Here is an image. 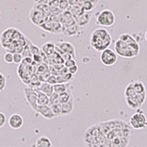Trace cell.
<instances>
[{
  "label": "cell",
  "instance_id": "obj_1",
  "mask_svg": "<svg viewBox=\"0 0 147 147\" xmlns=\"http://www.w3.org/2000/svg\"><path fill=\"white\" fill-rule=\"evenodd\" d=\"M27 38L18 29L10 27L4 30L0 35V44L2 48L11 53L23 52Z\"/></svg>",
  "mask_w": 147,
  "mask_h": 147
},
{
  "label": "cell",
  "instance_id": "obj_2",
  "mask_svg": "<svg viewBox=\"0 0 147 147\" xmlns=\"http://www.w3.org/2000/svg\"><path fill=\"white\" fill-rule=\"evenodd\" d=\"M102 130L107 139L106 146L110 140L115 138H131L132 134V127L124 121L119 119L106 121L99 123Z\"/></svg>",
  "mask_w": 147,
  "mask_h": 147
},
{
  "label": "cell",
  "instance_id": "obj_3",
  "mask_svg": "<svg viewBox=\"0 0 147 147\" xmlns=\"http://www.w3.org/2000/svg\"><path fill=\"white\" fill-rule=\"evenodd\" d=\"M115 51L117 55L124 58H133L140 52V46L137 40L129 33L120 35L115 43Z\"/></svg>",
  "mask_w": 147,
  "mask_h": 147
},
{
  "label": "cell",
  "instance_id": "obj_4",
  "mask_svg": "<svg viewBox=\"0 0 147 147\" xmlns=\"http://www.w3.org/2000/svg\"><path fill=\"white\" fill-rule=\"evenodd\" d=\"M83 142L90 147L106 146L107 139L104 135L99 124L90 126L83 134Z\"/></svg>",
  "mask_w": 147,
  "mask_h": 147
},
{
  "label": "cell",
  "instance_id": "obj_5",
  "mask_svg": "<svg viewBox=\"0 0 147 147\" xmlns=\"http://www.w3.org/2000/svg\"><path fill=\"white\" fill-rule=\"evenodd\" d=\"M90 45L96 52H102L112 44V37L105 28H97L91 32L89 38Z\"/></svg>",
  "mask_w": 147,
  "mask_h": 147
},
{
  "label": "cell",
  "instance_id": "obj_6",
  "mask_svg": "<svg viewBox=\"0 0 147 147\" xmlns=\"http://www.w3.org/2000/svg\"><path fill=\"white\" fill-rule=\"evenodd\" d=\"M115 22V16L113 12L109 9L99 12L96 18V23L102 27H110L114 25Z\"/></svg>",
  "mask_w": 147,
  "mask_h": 147
},
{
  "label": "cell",
  "instance_id": "obj_7",
  "mask_svg": "<svg viewBox=\"0 0 147 147\" xmlns=\"http://www.w3.org/2000/svg\"><path fill=\"white\" fill-rule=\"evenodd\" d=\"M129 124L134 129H143L147 127V118L142 110L137 109V112L134 113L129 119Z\"/></svg>",
  "mask_w": 147,
  "mask_h": 147
},
{
  "label": "cell",
  "instance_id": "obj_8",
  "mask_svg": "<svg viewBox=\"0 0 147 147\" xmlns=\"http://www.w3.org/2000/svg\"><path fill=\"white\" fill-rule=\"evenodd\" d=\"M118 56L117 54L115 53L111 49L107 48L104 49L100 55L101 62L106 66H112L117 62Z\"/></svg>",
  "mask_w": 147,
  "mask_h": 147
},
{
  "label": "cell",
  "instance_id": "obj_9",
  "mask_svg": "<svg viewBox=\"0 0 147 147\" xmlns=\"http://www.w3.org/2000/svg\"><path fill=\"white\" fill-rule=\"evenodd\" d=\"M24 97H25L26 101L29 105L31 107L32 110L36 111V109L38 107V102H37L38 93H37L36 89L28 86L24 89Z\"/></svg>",
  "mask_w": 147,
  "mask_h": 147
},
{
  "label": "cell",
  "instance_id": "obj_10",
  "mask_svg": "<svg viewBox=\"0 0 147 147\" xmlns=\"http://www.w3.org/2000/svg\"><path fill=\"white\" fill-rule=\"evenodd\" d=\"M47 15L42 10L36 8L34 6L30 13V19L35 25L40 27L47 20Z\"/></svg>",
  "mask_w": 147,
  "mask_h": 147
},
{
  "label": "cell",
  "instance_id": "obj_11",
  "mask_svg": "<svg viewBox=\"0 0 147 147\" xmlns=\"http://www.w3.org/2000/svg\"><path fill=\"white\" fill-rule=\"evenodd\" d=\"M8 124L10 128L13 129H19L23 126L24 119L20 114H12L8 119Z\"/></svg>",
  "mask_w": 147,
  "mask_h": 147
},
{
  "label": "cell",
  "instance_id": "obj_12",
  "mask_svg": "<svg viewBox=\"0 0 147 147\" xmlns=\"http://www.w3.org/2000/svg\"><path fill=\"white\" fill-rule=\"evenodd\" d=\"M55 46L59 48L61 51L66 53L70 54L72 56L74 59H76V52H75V48L74 47L73 44L69 42H65V41H61V42H57L55 44Z\"/></svg>",
  "mask_w": 147,
  "mask_h": 147
},
{
  "label": "cell",
  "instance_id": "obj_13",
  "mask_svg": "<svg viewBox=\"0 0 147 147\" xmlns=\"http://www.w3.org/2000/svg\"><path fill=\"white\" fill-rule=\"evenodd\" d=\"M35 112L40 114L46 119H52L55 118L50 106L47 105H38Z\"/></svg>",
  "mask_w": 147,
  "mask_h": 147
},
{
  "label": "cell",
  "instance_id": "obj_14",
  "mask_svg": "<svg viewBox=\"0 0 147 147\" xmlns=\"http://www.w3.org/2000/svg\"><path fill=\"white\" fill-rule=\"evenodd\" d=\"M74 109V97H71L70 100L63 104H61V116H66L72 113Z\"/></svg>",
  "mask_w": 147,
  "mask_h": 147
},
{
  "label": "cell",
  "instance_id": "obj_15",
  "mask_svg": "<svg viewBox=\"0 0 147 147\" xmlns=\"http://www.w3.org/2000/svg\"><path fill=\"white\" fill-rule=\"evenodd\" d=\"M90 17H91V13L90 12L85 11L82 15L79 16L78 17H76L75 20L77 22V24L80 27L87 25L90 20Z\"/></svg>",
  "mask_w": 147,
  "mask_h": 147
},
{
  "label": "cell",
  "instance_id": "obj_16",
  "mask_svg": "<svg viewBox=\"0 0 147 147\" xmlns=\"http://www.w3.org/2000/svg\"><path fill=\"white\" fill-rule=\"evenodd\" d=\"M80 26H79L77 24H76L74 25L71 26V27L63 28V29L62 32L65 35V36L72 37L80 33Z\"/></svg>",
  "mask_w": 147,
  "mask_h": 147
},
{
  "label": "cell",
  "instance_id": "obj_17",
  "mask_svg": "<svg viewBox=\"0 0 147 147\" xmlns=\"http://www.w3.org/2000/svg\"><path fill=\"white\" fill-rule=\"evenodd\" d=\"M55 47H56L55 44L51 43V42H47L42 45L41 51L44 55H47V57H49L55 52Z\"/></svg>",
  "mask_w": 147,
  "mask_h": 147
},
{
  "label": "cell",
  "instance_id": "obj_18",
  "mask_svg": "<svg viewBox=\"0 0 147 147\" xmlns=\"http://www.w3.org/2000/svg\"><path fill=\"white\" fill-rule=\"evenodd\" d=\"M34 146L38 147H51L52 146V143L48 137L41 136L37 139Z\"/></svg>",
  "mask_w": 147,
  "mask_h": 147
},
{
  "label": "cell",
  "instance_id": "obj_19",
  "mask_svg": "<svg viewBox=\"0 0 147 147\" xmlns=\"http://www.w3.org/2000/svg\"><path fill=\"white\" fill-rule=\"evenodd\" d=\"M37 93H38V105H49V96L47 95L43 92L40 91L38 89H36Z\"/></svg>",
  "mask_w": 147,
  "mask_h": 147
},
{
  "label": "cell",
  "instance_id": "obj_20",
  "mask_svg": "<svg viewBox=\"0 0 147 147\" xmlns=\"http://www.w3.org/2000/svg\"><path fill=\"white\" fill-rule=\"evenodd\" d=\"M37 89L38 90H40V91L44 93V94H46L47 95H48L49 96L54 92L53 85L48 83V82H46V81L44 82H40V85H39L38 88Z\"/></svg>",
  "mask_w": 147,
  "mask_h": 147
},
{
  "label": "cell",
  "instance_id": "obj_21",
  "mask_svg": "<svg viewBox=\"0 0 147 147\" xmlns=\"http://www.w3.org/2000/svg\"><path fill=\"white\" fill-rule=\"evenodd\" d=\"M125 99L126 103H127V106L129 108L132 109V110H137V109L141 107L136 96L130 97H125Z\"/></svg>",
  "mask_w": 147,
  "mask_h": 147
},
{
  "label": "cell",
  "instance_id": "obj_22",
  "mask_svg": "<svg viewBox=\"0 0 147 147\" xmlns=\"http://www.w3.org/2000/svg\"><path fill=\"white\" fill-rule=\"evenodd\" d=\"M70 87V82H64V83H56L53 85L54 92L60 94L61 93L66 91Z\"/></svg>",
  "mask_w": 147,
  "mask_h": 147
},
{
  "label": "cell",
  "instance_id": "obj_23",
  "mask_svg": "<svg viewBox=\"0 0 147 147\" xmlns=\"http://www.w3.org/2000/svg\"><path fill=\"white\" fill-rule=\"evenodd\" d=\"M73 97L71 92V88H69L66 91L63 92V93H61V94H59V103L63 104L67 102L69 100H70V99Z\"/></svg>",
  "mask_w": 147,
  "mask_h": 147
},
{
  "label": "cell",
  "instance_id": "obj_24",
  "mask_svg": "<svg viewBox=\"0 0 147 147\" xmlns=\"http://www.w3.org/2000/svg\"><path fill=\"white\" fill-rule=\"evenodd\" d=\"M132 85L135 90H136V94H142L146 91V87L144 84L140 81H134L132 82Z\"/></svg>",
  "mask_w": 147,
  "mask_h": 147
},
{
  "label": "cell",
  "instance_id": "obj_25",
  "mask_svg": "<svg viewBox=\"0 0 147 147\" xmlns=\"http://www.w3.org/2000/svg\"><path fill=\"white\" fill-rule=\"evenodd\" d=\"M136 92L134 89L133 85H132V82H130L126 87L125 90H124V95L125 97H130V96H134L136 95Z\"/></svg>",
  "mask_w": 147,
  "mask_h": 147
},
{
  "label": "cell",
  "instance_id": "obj_26",
  "mask_svg": "<svg viewBox=\"0 0 147 147\" xmlns=\"http://www.w3.org/2000/svg\"><path fill=\"white\" fill-rule=\"evenodd\" d=\"M49 106H50L55 117L61 116V104H54V105H51Z\"/></svg>",
  "mask_w": 147,
  "mask_h": 147
},
{
  "label": "cell",
  "instance_id": "obj_27",
  "mask_svg": "<svg viewBox=\"0 0 147 147\" xmlns=\"http://www.w3.org/2000/svg\"><path fill=\"white\" fill-rule=\"evenodd\" d=\"M82 5V7H83V10L87 12H90L96 7L95 5L92 3V2H89V1H85V2H84V3Z\"/></svg>",
  "mask_w": 147,
  "mask_h": 147
},
{
  "label": "cell",
  "instance_id": "obj_28",
  "mask_svg": "<svg viewBox=\"0 0 147 147\" xmlns=\"http://www.w3.org/2000/svg\"><path fill=\"white\" fill-rule=\"evenodd\" d=\"M57 103H59V94L55 93V92H53L49 96V105Z\"/></svg>",
  "mask_w": 147,
  "mask_h": 147
},
{
  "label": "cell",
  "instance_id": "obj_29",
  "mask_svg": "<svg viewBox=\"0 0 147 147\" xmlns=\"http://www.w3.org/2000/svg\"><path fill=\"white\" fill-rule=\"evenodd\" d=\"M7 85V80L3 74L0 72V92L3 91Z\"/></svg>",
  "mask_w": 147,
  "mask_h": 147
},
{
  "label": "cell",
  "instance_id": "obj_30",
  "mask_svg": "<svg viewBox=\"0 0 147 147\" xmlns=\"http://www.w3.org/2000/svg\"><path fill=\"white\" fill-rule=\"evenodd\" d=\"M69 3L68 2V0H60L59 1V5L58 7L60 10H67L69 7Z\"/></svg>",
  "mask_w": 147,
  "mask_h": 147
},
{
  "label": "cell",
  "instance_id": "obj_31",
  "mask_svg": "<svg viewBox=\"0 0 147 147\" xmlns=\"http://www.w3.org/2000/svg\"><path fill=\"white\" fill-rule=\"evenodd\" d=\"M4 60L8 64L13 63V54L10 52H6L4 55Z\"/></svg>",
  "mask_w": 147,
  "mask_h": 147
},
{
  "label": "cell",
  "instance_id": "obj_32",
  "mask_svg": "<svg viewBox=\"0 0 147 147\" xmlns=\"http://www.w3.org/2000/svg\"><path fill=\"white\" fill-rule=\"evenodd\" d=\"M23 60V56L19 52L13 53V63L16 64H20Z\"/></svg>",
  "mask_w": 147,
  "mask_h": 147
},
{
  "label": "cell",
  "instance_id": "obj_33",
  "mask_svg": "<svg viewBox=\"0 0 147 147\" xmlns=\"http://www.w3.org/2000/svg\"><path fill=\"white\" fill-rule=\"evenodd\" d=\"M30 52H31L32 55H38V54L41 53L40 51V49L37 47V46H35V44H32V43L30 45Z\"/></svg>",
  "mask_w": 147,
  "mask_h": 147
},
{
  "label": "cell",
  "instance_id": "obj_34",
  "mask_svg": "<svg viewBox=\"0 0 147 147\" xmlns=\"http://www.w3.org/2000/svg\"><path fill=\"white\" fill-rule=\"evenodd\" d=\"M46 82H47L48 83L51 84V85H54L55 84L57 83V76L54 75V74H52V75H50L49 77H48V78L47 79V80H46Z\"/></svg>",
  "mask_w": 147,
  "mask_h": 147
},
{
  "label": "cell",
  "instance_id": "obj_35",
  "mask_svg": "<svg viewBox=\"0 0 147 147\" xmlns=\"http://www.w3.org/2000/svg\"><path fill=\"white\" fill-rule=\"evenodd\" d=\"M77 65V62H76L75 59L71 58L69 59V60H65V62H64V65L67 68H69V67L72 66V65Z\"/></svg>",
  "mask_w": 147,
  "mask_h": 147
},
{
  "label": "cell",
  "instance_id": "obj_36",
  "mask_svg": "<svg viewBox=\"0 0 147 147\" xmlns=\"http://www.w3.org/2000/svg\"><path fill=\"white\" fill-rule=\"evenodd\" d=\"M6 116H5V113L0 112V128H2V127H4L6 123Z\"/></svg>",
  "mask_w": 147,
  "mask_h": 147
},
{
  "label": "cell",
  "instance_id": "obj_37",
  "mask_svg": "<svg viewBox=\"0 0 147 147\" xmlns=\"http://www.w3.org/2000/svg\"><path fill=\"white\" fill-rule=\"evenodd\" d=\"M68 70H69V73L72 74H76L77 73V71H78V66L77 65H72V66L68 68Z\"/></svg>",
  "mask_w": 147,
  "mask_h": 147
},
{
  "label": "cell",
  "instance_id": "obj_38",
  "mask_svg": "<svg viewBox=\"0 0 147 147\" xmlns=\"http://www.w3.org/2000/svg\"><path fill=\"white\" fill-rule=\"evenodd\" d=\"M53 0H38V3H44L47 4V5H49V3L52 2Z\"/></svg>",
  "mask_w": 147,
  "mask_h": 147
},
{
  "label": "cell",
  "instance_id": "obj_39",
  "mask_svg": "<svg viewBox=\"0 0 147 147\" xmlns=\"http://www.w3.org/2000/svg\"><path fill=\"white\" fill-rule=\"evenodd\" d=\"M68 2H69V5L71 6V5H74L78 3V0H68Z\"/></svg>",
  "mask_w": 147,
  "mask_h": 147
},
{
  "label": "cell",
  "instance_id": "obj_40",
  "mask_svg": "<svg viewBox=\"0 0 147 147\" xmlns=\"http://www.w3.org/2000/svg\"><path fill=\"white\" fill-rule=\"evenodd\" d=\"M85 1H89V2H92V3L94 4L95 6H96L97 4H98V2H99V0H85Z\"/></svg>",
  "mask_w": 147,
  "mask_h": 147
},
{
  "label": "cell",
  "instance_id": "obj_41",
  "mask_svg": "<svg viewBox=\"0 0 147 147\" xmlns=\"http://www.w3.org/2000/svg\"><path fill=\"white\" fill-rule=\"evenodd\" d=\"M85 0H78V3H80V5H82V4L84 3V2H85Z\"/></svg>",
  "mask_w": 147,
  "mask_h": 147
},
{
  "label": "cell",
  "instance_id": "obj_42",
  "mask_svg": "<svg viewBox=\"0 0 147 147\" xmlns=\"http://www.w3.org/2000/svg\"><path fill=\"white\" fill-rule=\"evenodd\" d=\"M145 38H146V41H147V31L146 32V33H145Z\"/></svg>",
  "mask_w": 147,
  "mask_h": 147
},
{
  "label": "cell",
  "instance_id": "obj_43",
  "mask_svg": "<svg viewBox=\"0 0 147 147\" xmlns=\"http://www.w3.org/2000/svg\"><path fill=\"white\" fill-rule=\"evenodd\" d=\"M1 16H2V13H1V11H0V18H1Z\"/></svg>",
  "mask_w": 147,
  "mask_h": 147
}]
</instances>
